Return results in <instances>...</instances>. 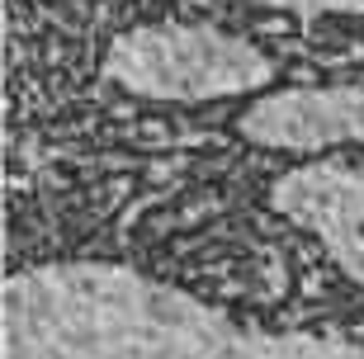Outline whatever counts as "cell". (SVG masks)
<instances>
[{"label": "cell", "mask_w": 364, "mask_h": 359, "mask_svg": "<svg viewBox=\"0 0 364 359\" xmlns=\"http://www.w3.org/2000/svg\"><path fill=\"white\" fill-rule=\"evenodd\" d=\"M242 321L114 260L14 269L0 293V359H237Z\"/></svg>", "instance_id": "1"}, {"label": "cell", "mask_w": 364, "mask_h": 359, "mask_svg": "<svg viewBox=\"0 0 364 359\" xmlns=\"http://www.w3.org/2000/svg\"><path fill=\"white\" fill-rule=\"evenodd\" d=\"M279 67L251 38L218 24H137L109 43L105 80L142 100L203 105L270 90Z\"/></svg>", "instance_id": "2"}, {"label": "cell", "mask_w": 364, "mask_h": 359, "mask_svg": "<svg viewBox=\"0 0 364 359\" xmlns=\"http://www.w3.org/2000/svg\"><path fill=\"white\" fill-rule=\"evenodd\" d=\"M270 208L312 232L326 255L364 289V156H326L284 171L270 185Z\"/></svg>", "instance_id": "3"}, {"label": "cell", "mask_w": 364, "mask_h": 359, "mask_svg": "<svg viewBox=\"0 0 364 359\" xmlns=\"http://www.w3.org/2000/svg\"><path fill=\"white\" fill-rule=\"evenodd\" d=\"M237 133L265 151H364V85H289L242 109Z\"/></svg>", "instance_id": "4"}, {"label": "cell", "mask_w": 364, "mask_h": 359, "mask_svg": "<svg viewBox=\"0 0 364 359\" xmlns=\"http://www.w3.org/2000/svg\"><path fill=\"white\" fill-rule=\"evenodd\" d=\"M256 5L294 14H364V0H256Z\"/></svg>", "instance_id": "6"}, {"label": "cell", "mask_w": 364, "mask_h": 359, "mask_svg": "<svg viewBox=\"0 0 364 359\" xmlns=\"http://www.w3.org/2000/svg\"><path fill=\"white\" fill-rule=\"evenodd\" d=\"M237 359H364V345L341 341V336H317V331H260V326H242Z\"/></svg>", "instance_id": "5"}]
</instances>
